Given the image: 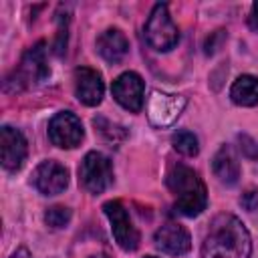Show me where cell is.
Returning <instances> with one entry per match:
<instances>
[{
	"label": "cell",
	"instance_id": "cell-24",
	"mask_svg": "<svg viewBox=\"0 0 258 258\" xmlns=\"http://www.w3.org/2000/svg\"><path fill=\"white\" fill-rule=\"evenodd\" d=\"M10 258H32V256H30V252H28L26 248H18Z\"/></svg>",
	"mask_w": 258,
	"mask_h": 258
},
{
	"label": "cell",
	"instance_id": "cell-3",
	"mask_svg": "<svg viewBox=\"0 0 258 258\" xmlns=\"http://www.w3.org/2000/svg\"><path fill=\"white\" fill-rule=\"evenodd\" d=\"M145 40L151 48H155L159 52H167L177 44L179 32L169 16L167 4L159 2L153 6V10L145 22Z\"/></svg>",
	"mask_w": 258,
	"mask_h": 258
},
{
	"label": "cell",
	"instance_id": "cell-17",
	"mask_svg": "<svg viewBox=\"0 0 258 258\" xmlns=\"http://www.w3.org/2000/svg\"><path fill=\"white\" fill-rule=\"evenodd\" d=\"M171 143H173V149L191 157V155H198L200 151V145H198V137L191 133V131H177L173 133L171 137Z\"/></svg>",
	"mask_w": 258,
	"mask_h": 258
},
{
	"label": "cell",
	"instance_id": "cell-26",
	"mask_svg": "<svg viewBox=\"0 0 258 258\" xmlns=\"http://www.w3.org/2000/svg\"><path fill=\"white\" fill-rule=\"evenodd\" d=\"M145 258H155V256H145Z\"/></svg>",
	"mask_w": 258,
	"mask_h": 258
},
{
	"label": "cell",
	"instance_id": "cell-19",
	"mask_svg": "<svg viewBox=\"0 0 258 258\" xmlns=\"http://www.w3.org/2000/svg\"><path fill=\"white\" fill-rule=\"evenodd\" d=\"M93 123H95V127H97V129H99V131H101V133H103V135H105L109 141H121V139L127 135L123 127H119L117 123L107 121L105 117H97Z\"/></svg>",
	"mask_w": 258,
	"mask_h": 258
},
{
	"label": "cell",
	"instance_id": "cell-6",
	"mask_svg": "<svg viewBox=\"0 0 258 258\" xmlns=\"http://www.w3.org/2000/svg\"><path fill=\"white\" fill-rule=\"evenodd\" d=\"M103 212L111 222V232L117 242V246L125 252H133L139 246V232L133 226L125 206L119 200H111L103 204Z\"/></svg>",
	"mask_w": 258,
	"mask_h": 258
},
{
	"label": "cell",
	"instance_id": "cell-12",
	"mask_svg": "<svg viewBox=\"0 0 258 258\" xmlns=\"http://www.w3.org/2000/svg\"><path fill=\"white\" fill-rule=\"evenodd\" d=\"M153 242L155 246L169 254V256H181L185 252H189L191 248V238H189V232L181 226V224H175V222H167L163 224L155 236H153Z\"/></svg>",
	"mask_w": 258,
	"mask_h": 258
},
{
	"label": "cell",
	"instance_id": "cell-5",
	"mask_svg": "<svg viewBox=\"0 0 258 258\" xmlns=\"http://www.w3.org/2000/svg\"><path fill=\"white\" fill-rule=\"evenodd\" d=\"M79 183L89 194H103L113 183L111 159L99 151H89L79 165Z\"/></svg>",
	"mask_w": 258,
	"mask_h": 258
},
{
	"label": "cell",
	"instance_id": "cell-16",
	"mask_svg": "<svg viewBox=\"0 0 258 258\" xmlns=\"http://www.w3.org/2000/svg\"><path fill=\"white\" fill-rule=\"evenodd\" d=\"M230 97L236 105H242V107L258 105V79L252 75L238 77L230 89Z\"/></svg>",
	"mask_w": 258,
	"mask_h": 258
},
{
	"label": "cell",
	"instance_id": "cell-18",
	"mask_svg": "<svg viewBox=\"0 0 258 258\" xmlns=\"http://www.w3.org/2000/svg\"><path fill=\"white\" fill-rule=\"evenodd\" d=\"M44 222H46L50 228L60 230V228L69 226V222H71V210L64 208V206H52V208L46 210V214H44Z\"/></svg>",
	"mask_w": 258,
	"mask_h": 258
},
{
	"label": "cell",
	"instance_id": "cell-2",
	"mask_svg": "<svg viewBox=\"0 0 258 258\" xmlns=\"http://www.w3.org/2000/svg\"><path fill=\"white\" fill-rule=\"evenodd\" d=\"M165 183L169 187V191L175 198V210L187 218L200 216L206 206H208V191L204 181L200 179V175L183 165V163H175L169 167Z\"/></svg>",
	"mask_w": 258,
	"mask_h": 258
},
{
	"label": "cell",
	"instance_id": "cell-4",
	"mask_svg": "<svg viewBox=\"0 0 258 258\" xmlns=\"http://www.w3.org/2000/svg\"><path fill=\"white\" fill-rule=\"evenodd\" d=\"M48 64H46V48H44V42H36L34 46H30L18 69L12 73V77L6 79L4 87H8L10 83H14V91H20L24 87H30V85H36L40 81H44L48 77Z\"/></svg>",
	"mask_w": 258,
	"mask_h": 258
},
{
	"label": "cell",
	"instance_id": "cell-11",
	"mask_svg": "<svg viewBox=\"0 0 258 258\" xmlns=\"http://www.w3.org/2000/svg\"><path fill=\"white\" fill-rule=\"evenodd\" d=\"M26 139L24 135L14 129L4 125L0 129V155H2V165L8 171H16L22 167L26 159Z\"/></svg>",
	"mask_w": 258,
	"mask_h": 258
},
{
	"label": "cell",
	"instance_id": "cell-20",
	"mask_svg": "<svg viewBox=\"0 0 258 258\" xmlns=\"http://www.w3.org/2000/svg\"><path fill=\"white\" fill-rule=\"evenodd\" d=\"M56 22H58V28H56V40H54V52L60 56L64 54L67 50V22H69V16L64 14H56Z\"/></svg>",
	"mask_w": 258,
	"mask_h": 258
},
{
	"label": "cell",
	"instance_id": "cell-10",
	"mask_svg": "<svg viewBox=\"0 0 258 258\" xmlns=\"http://www.w3.org/2000/svg\"><path fill=\"white\" fill-rule=\"evenodd\" d=\"M32 183L42 196H56L69 185V171L56 161H42L32 173Z\"/></svg>",
	"mask_w": 258,
	"mask_h": 258
},
{
	"label": "cell",
	"instance_id": "cell-7",
	"mask_svg": "<svg viewBox=\"0 0 258 258\" xmlns=\"http://www.w3.org/2000/svg\"><path fill=\"white\" fill-rule=\"evenodd\" d=\"M85 137L83 131V123L77 115H73L71 111H60L56 113L50 123H48V139L52 141V145L62 147V149H73L77 145H81Z\"/></svg>",
	"mask_w": 258,
	"mask_h": 258
},
{
	"label": "cell",
	"instance_id": "cell-25",
	"mask_svg": "<svg viewBox=\"0 0 258 258\" xmlns=\"http://www.w3.org/2000/svg\"><path fill=\"white\" fill-rule=\"evenodd\" d=\"M91 258H103V256H91Z\"/></svg>",
	"mask_w": 258,
	"mask_h": 258
},
{
	"label": "cell",
	"instance_id": "cell-13",
	"mask_svg": "<svg viewBox=\"0 0 258 258\" xmlns=\"http://www.w3.org/2000/svg\"><path fill=\"white\" fill-rule=\"evenodd\" d=\"M75 93L77 99L89 107H95L101 103L103 93H105V85L101 75L95 69L89 67H79L75 69Z\"/></svg>",
	"mask_w": 258,
	"mask_h": 258
},
{
	"label": "cell",
	"instance_id": "cell-1",
	"mask_svg": "<svg viewBox=\"0 0 258 258\" xmlns=\"http://www.w3.org/2000/svg\"><path fill=\"white\" fill-rule=\"evenodd\" d=\"M252 240L244 224L232 214L212 220L202 244V258H250Z\"/></svg>",
	"mask_w": 258,
	"mask_h": 258
},
{
	"label": "cell",
	"instance_id": "cell-8",
	"mask_svg": "<svg viewBox=\"0 0 258 258\" xmlns=\"http://www.w3.org/2000/svg\"><path fill=\"white\" fill-rule=\"evenodd\" d=\"M143 91H145L143 79L133 71H127V73L119 75L111 85V93H113L115 101L123 109L131 111V113H139L141 111V107H143Z\"/></svg>",
	"mask_w": 258,
	"mask_h": 258
},
{
	"label": "cell",
	"instance_id": "cell-22",
	"mask_svg": "<svg viewBox=\"0 0 258 258\" xmlns=\"http://www.w3.org/2000/svg\"><path fill=\"white\" fill-rule=\"evenodd\" d=\"M240 204H242L248 212L258 210V189H248V191L240 198Z\"/></svg>",
	"mask_w": 258,
	"mask_h": 258
},
{
	"label": "cell",
	"instance_id": "cell-15",
	"mask_svg": "<svg viewBox=\"0 0 258 258\" xmlns=\"http://www.w3.org/2000/svg\"><path fill=\"white\" fill-rule=\"evenodd\" d=\"M212 171L214 175L226 183V185H234L240 177V161H238V155L234 153V149L230 145H222L214 159H212Z\"/></svg>",
	"mask_w": 258,
	"mask_h": 258
},
{
	"label": "cell",
	"instance_id": "cell-14",
	"mask_svg": "<svg viewBox=\"0 0 258 258\" xmlns=\"http://www.w3.org/2000/svg\"><path fill=\"white\" fill-rule=\"evenodd\" d=\"M97 50L107 62H121L129 52V40L119 28H107L97 38Z\"/></svg>",
	"mask_w": 258,
	"mask_h": 258
},
{
	"label": "cell",
	"instance_id": "cell-23",
	"mask_svg": "<svg viewBox=\"0 0 258 258\" xmlns=\"http://www.w3.org/2000/svg\"><path fill=\"white\" fill-rule=\"evenodd\" d=\"M250 26L258 32V2L252 4V12H250Z\"/></svg>",
	"mask_w": 258,
	"mask_h": 258
},
{
	"label": "cell",
	"instance_id": "cell-21",
	"mask_svg": "<svg viewBox=\"0 0 258 258\" xmlns=\"http://www.w3.org/2000/svg\"><path fill=\"white\" fill-rule=\"evenodd\" d=\"M238 141H240V149H242V153L244 155H248V157H258V143L252 139V137H248V135H238Z\"/></svg>",
	"mask_w": 258,
	"mask_h": 258
},
{
	"label": "cell",
	"instance_id": "cell-9",
	"mask_svg": "<svg viewBox=\"0 0 258 258\" xmlns=\"http://www.w3.org/2000/svg\"><path fill=\"white\" fill-rule=\"evenodd\" d=\"M183 107H185V99L183 97L155 91L149 97V103H147V117H149L151 125L167 127L181 115Z\"/></svg>",
	"mask_w": 258,
	"mask_h": 258
}]
</instances>
